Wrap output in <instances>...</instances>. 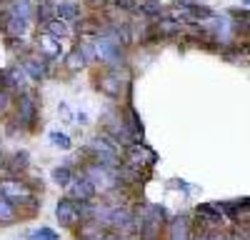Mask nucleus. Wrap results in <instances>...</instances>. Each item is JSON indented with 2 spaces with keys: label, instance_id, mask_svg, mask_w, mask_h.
Masks as SVG:
<instances>
[{
  "label": "nucleus",
  "instance_id": "obj_33",
  "mask_svg": "<svg viewBox=\"0 0 250 240\" xmlns=\"http://www.w3.org/2000/svg\"><path fill=\"white\" fill-rule=\"evenodd\" d=\"M100 240H123V233H118V230H105Z\"/></svg>",
  "mask_w": 250,
  "mask_h": 240
},
{
  "label": "nucleus",
  "instance_id": "obj_34",
  "mask_svg": "<svg viewBox=\"0 0 250 240\" xmlns=\"http://www.w3.org/2000/svg\"><path fill=\"white\" fill-rule=\"evenodd\" d=\"M240 43H243V45H245V48H248V53H250V35H248V38H245V40H240Z\"/></svg>",
  "mask_w": 250,
  "mask_h": 240
},
{
  "label": "nucleus",
  "instance_id": "obj_19",
  "mask_svg": "<svg viewBox=\"0 0 250 240\" xmlns=\"http://www.w3.org/2000/svg\"><path fill=\"white\" fill-rule=\"evenodd\" d=\"M18 218H20V213H18L15 203H10V200L0 193V225H13V223H18Z\"/></svg>",
  "mask_w": 250,
  "mask_h": 240
},
{
  "label": "nucleus",
  "instance_id": "obj_16",
  "mask_svg": "<svg viewBox=\"0 0 250 240\" xmlns=\"http://www.w3.org/2000/svg\"><path fill=\"white\" fill-rule=\"evenodd\" d=\"M35 48L40 50V55H43L45 60H58V58H60V53H62L60 38H55V35H50V33H45V30L38 35Z\"/></svg>",
  "mask_w": 250,
  "mask_h": 240
},
{
  "label": "nucleus",
  "instance_id": "obj_14",
  "mask_svg": "<svg viewBox=\"0 0 250 240\" xmlns=\"http://www.w3.org/2000/svg\"><path fill=\"white\" fill-rule=\"evenodd\" d=\"M20 63H23V70L28 73V78L33 80V83H40V80L48 78V65H50V60H45L43 55H40V58L25 55V58H20Z\"/></svg>",
  "mask_w": 250,
  "mask_h": 240
},
{
  "label": "nucleus",
  "instance_id": "obj_3",
  "mask_svg": "<svg viewBox=\"0 0 250 240\" xmlns=\"http://www.w3.org/2000/svg\"><path fill=\"white\" fill-rule=\"evenodd\" d=\"M103 133L110 140H115L120 148H128V145L140 140L135 135V130L130 128V123L125 120V115H120V110H105L103 113Z\"/></svg>",
  "mask_w": 250,
  "mask_h": 240
},
{
  "label": "nucleus",
  "instance_id": "obj_35",
  "mask_svg": "<svg viewBox=\"0 0 250 240\" xmlns=\"http://www.w3.org/2000/svg\"><path fill=\"white\" fill-rule=\"evenodd\" d=\"M243 5H245V8H250V0H243Z\"/></svg>",
  "mask_w": 250,
  "mask_h": 240
},
{
  "label": "nucleus",
  "instance_id": "obj_27",
  "mask_svg": "<svg viewBox=\"0 0 250 240\" xmlns=\"http://www.w3.org/2000/svg\"><path fill=\"white\" fill-rule=\"evenodd\" d=\"M65 65L70 68V70H80V68H85L88 65V60H85V55H83V50L75 45L68 55H65Z\"/></svg>",
  "mask_w": 250,
  "mask_h": 240
},
{
  "label": "nucleus",
  "instance_id": "obj_17",
  "mask_svg": "<svg viewBox=\"0 0 250 240\" xmlns=\"http://www.w3.org/2000/svg\"><path fill=\"white\" fill-rule=\"evenodd\" d=\"M58 18H62L65 23H80L83 8L78 3H70V0H62V3H58Z\"/></svg>",
  "mask_w": 250,
  "mask_h": 240
},
{
  "label": "nucleus",
  "instance_id": "obj_13",
  "mask_svg": "<svg viewBox=\"0 0 250 240\" xmlns=\"http://www.w3.org/2000/svg\"><path fill=\"white\" fill-rule=\"evenodd\" d=\"M98 195V190H95V185L90 183V180L85 178V175H75L73 178V183L68 185V198H73V200H78V203H88V200H93Z\"/></svg>",
  "mask_w": 250,
  "mask_h": 240
},
{
  "label": "nucleus",
  "instance_id": "obj_5",
  "mask_svg": "<svg viewBox=\"0 0 250 240\" xmlns=\"http://www.w3.org/2000/svg\"><path fill=\"white\" fill-rule=\"evenodd\" d=\"M95 45V55L105 68H125L128 65V55H125V45L118 40L108 38V35H95L93 40Z\"/></svg>",
  "mask_w": 250,
  "mask_h": 240
},
{
  "label": "nucleus",
  "instance_id": "obj_1",
  "mask_svg": "<svg viewBox=\"0 0 250 240\" xmlns=\"http://www.w3.org/2000/svg\"><path fill=\"white\" fill-rule=\"evenodd\" d=\"M95 90L108 95L110 100H120L130 95V75L128 65L125 68H105L103 73L95 75Z\"/></svg>",
  "mask_w": 250,
  "mask_h": 240
},
{
  "label": "nucleus",
  "instance_id": "obj_8",
  "mask_svg": "<svg viewBox=\"0 0 250 240\" xmlns=\"http://www.w3.org/2000/svg\"><path fill=\"white\" fill-rule=\"evenodd\" d=\"M18 120H20V128L23 130H33L35 123H38V95L33 90H25V93H20L18 95Z\"/></svg>",
  "mask_w": 250,
  "mask_h": 240
},
{
  "label": "nucleus",
  "instance_id": "obj_32",
  "mask_svg": "<svg viewBox=\"0 0 250 240\" xmlns=\"http://www.w3.org/2000/svg\"><path fill=\"white\" fill-rule=\"evenodd\" d=\"M110 3H113V8H118V10H138L140 0H110Z\"/></svg>",
  "mask_w": 250,
  "mask_h": 240
},
{
  "label": "nucleus",
  "instance_id": "obj_20",
  "mask_svg": "<svg viewBox=\"0 0 250 240\" xmlns=\"http://www.w3.org/2000/svg\"><path fill=\"white\" fill-rule=\"evenodd\" d=\"M78 173H75V168H73V163H65V165H58V168H53V173H50V178H53V183H58V185H70L73 183V178H75Z\"/></svg>",
  "mask_w": 250,
  "mask_h": 240
},
{
  "label": "nucleus",
  "instance_id": "obj_10",
  "mask_svg": "<svg viewBox=\"0 0 250 240\" xmlns=\"http://www.w3.org/2000/svg\"><path fill=\"white\" fill-rule=\"evenodd\" d=\"M55 218H58V223L65 225V228L80 225V223H83V215H80L78 200H73V198H60L58 205H55Z\"/></svg>",
  "mask_w": 250,
  "mask_h": 240
},
{
  "label": "nucleus",
  "instance_id": "obj_15",
  "mask_svg": "<svg viewBox=\"0 0 250 240\" xmlns=\"http://www.w3.org/2000/svg\"><path fill=\"white\" fill-rule=\"evenodd\" d=\"M153 28H155L158 40H173L185 30V23H180V20H175L173 15H168V18H158L153 23Z\"/></svg>",
  "mask_w": 250,
  "mask_h": 240
},
{
  "label": "nucleus",
  "instance_id": "obj_23",
  "mask_svg": "<svg viewBox=\"0 0 250 240\" xmlns=\"http://www.w3.org/2000/svg\"><path fill=\"white\" fill-rule=\"evenodd\" d=\"M28 160H30V155H28V150H18V153H13L10 155V165H8V170L13 173V175H20L23 170H28Z\"/></svg>",
  "mask_w": 250,
  "mask_h": 240
},
{
  "label": "nucleus",
  "instance_id": "obj_30",
  "mask_svg": "<svg viewBox=\"0 0 250 240\" xmlns=\"http://www.w3.org/2000/svg\"><path fill=\"white\" fill-rule=\"evenodd\" d=\"M8 50L15 53V55H20V58L30 55V48L25 45V40L23 38H13V35H8Z\"/></svg>",
  "mask_w": 250,
  "mask_h": 240
},
{
  "label": "nucleus",
  "instance_id": "obj_31",
  "mask_svg": "<svg viewBox=\"0 0 250 240\" xmlns=\"http://www.w3.org/2000/svg\"><path fill=\"white\" fill-rule=\"evenodd\" d=\"M50 143H53L55 148H60V150H70V148H73V143H70V135L60 133V130H53V133H50Z\"/></svg>",
  "mask_w": 250,
  "mask_h": 240
},
{
  "label": "nucleus",
  "instance_id": "obj_22",
  "mask_svg": "<svg viewBox=\"0 0 250 240\" xmlns=\"http://www.w3.org/2000/svg\"><path fill=\"white\" fill-rule=\"evenodd\" d=\"M5 10H8V13H13V15L25 18V20H30V18H33V3H30V0H8Z\"/></svg>",
  "mask_w": 250,
  "mask_h": 240
},
{
  "label": "nucleus",
  "instance_id": "obj_18",
  "mask_svg": "<svg viewBox=\"0 0 250 240\" xmlns=\"http://www.w3.org/2000/svg\"><path fill=\"white\" fill-rule=\"evenodd\" d=\"M103 233H105V228L100 223H95V220H83L78 228V240H100Z\"/></svg>",
  "mask_w": 250,
  "mask_h": 240
},
{
  "label": "nucleus",
  "instance_id": "obj_9",
  "mask_svg": "<svg viewBox=\"0 0 250 240\" xmlns=\"http://www.w3.org/2000/svg\"><path fill=\"white\" fill-rule=\"evenodd\" d=\"M0 193H3L10 203H15V208L23 205L25 200L33 198V188H30L20 175H10V178H5V180H0Z\"/></svg>",
  "mask_w": 250,
  "mask_h": 240
},
{
  "label": "nucleus",
  "instance_id": "obj_4",
  "mask_svg": "<svg viewBox=\"0 0 250 240\" xmlns=\"http://www.w3.org/2000/svg\"><path fill=\"white\" fill-rule=\"evenodd\" d=\"M83 155L95 160V163H103V165H110V168H118L123 163V153H120V145L115 140H110L108 135H98L93 138L90 143L83 148Z\"/></svg>",
  "mask_w": 250,
  "mask_h": 240
},
{
  "label": "nucleus",
  "instance_id": "obj_29",
  "mask_svg": "<svg viewBox=\"0 0 250 240\" xmlns=\"http://www.w3.org/2000/svg\"><path fill=\"white\" fill-rule=\"evenodd\" d=\"M15 105V93H10L5 85H0V115H8Z\"/></svg>",
  "mask_w": 250,
  "mask_h": 240
},
{
  "label": "nucleus",
  "instance_id": "obj_7",
  "mask_svg": "<svg viewBox=\"0 0 250 240\" xmlns=\"http://www.w3.org/2000/svg\"><path fill=\"white\" fill-rule=\"evenodd\" d=\"M225 213L220 208V203H200L195 205V233L203 230H220V225L225 223Z\"/></svg>",
  "mask_w": 250,
  "mask_h": 240
},
{
  "label": "nucleus",
  "instance_id": "obj_24",
  "mask_svg": "<svg viewBox=\"0 0 250 240\" xmlns=\"http://www.w3.org/2000/svg\"><path fill=\"white\" fill-rule=\"evenodd\" d=\"M38 20L40 23H48V20H53V18H58V3H50V0H40V5H38Z\"/></svg>",
  "mask_w": 250,
  "mask_h": 240
},
{
  "label": "nucleus",
  "instance_id": "obj_25",
  "mask_svg": "<svg viewBox=\"0 0 250 240\" xmlns=\"http://www.w3.org/2000/svg\"><path fill=\"white\" fill-rule=\"evenodd\" d=\"M138 13H143L145 18H153V20H158V18L165 13V8L158 3V0H143V3L138 5Z\"/></svg>",
  "mask_w": 250,
  "mask_h": 240
},
{
  "label": "nucleus",
  "instance_id": "obj_28",
  "mask_svg": "<svg viewBox=\"0 0 250 240\" xmlns=\"http://www.w3.org/2000/svg\"><path fill=\"white\" fill-rule=\"evenodd\" d=\"M125 120L130 123V128L135 130V135L143 140V135H145V128H143V120L138 118V113H135V108H133V105H128V108H125Z\"/></svg>",
  "mask_w": 250,
  "mask_h": 240
},
{
  "label": "nucleus",
  "instance_id": "obj_11",
  "mask_svg": "<svg viewBox=\"0 0 250 240\" xmlns=\"http://www.w3.org/2000/svg\"><path fill=\"white\" fill-rule=\"evenodd\" d=\"M28 73L23 70V65H10L8 70L0 73V85H5L10 93L20 95V93H25L28 90Z\"/></svg>",
  "mask_w": 250,
  "mask_h": 240
},
{
  "label": "nucleus",
  "instance_id": "obj_26",
  "mask_svg": "<svg viewBox=\"0 0 250 240\" xmlns=\"http://www.w3.org/2000/svg\"><path fill=\"white\" fill-rule=\"evenodd\" d=\"M58 238H60L58 230H53V228H48V225H40V228L25 233V240H58Z\"/></svg>",
  "mask_w": 250,
  "mask_h": 240
},
{
  "label": "nucleus",
  "instance_id": "obj_12",
  "mask_svg": "<svg viewBox=\"0 0 250 240\" xmlns=\"http://www.w3.org/2000/svg\"><path fill=\"white\" fill-rule=\"evenodd\" d=\"M195 220H190L188 215H178L168 223V240H195Z\"/></svg>",
  "mask_w": 250,
  "mask_h": 240
},
{
  "label": "nucleus",
  "instance_id": "obj_21",
  "mask_svg": "<svg viewBox=\"0 0 250 240\" xmlns=\"http://www.w3.org/2000/svg\"><path fill=\"white\" fill-rule=\"evenodd\" d=\"M43 30L62 40V38H68V35H70V23H65L62 18H53V20H48V23L43 25Z\"/></svg>",
  "mask_w": 250,
  "mask_h": 240
},
{
  "label": "nucleus",
  "instance_id": "obj_2",
  "mask_svg": "<svg viewBox=\"0 0 250 240\" xmlns=\"http://www.w3.org/2000/svg\"><path fill=\"white\" fill-rule=\"evenodd\" d=\"M80 173L95 185V190H98L100 195H113V193H118V190L123 188L120 175H118V168H110V165H103V163H95V160H90V163H85V165L80 168Z\"/></svg>",
  "mask_w": 250,
  "mask_h": 240
},
{
  "label": "nucleus",
  "instance_id": "obj_6",
  "mask_svg": "<svg viewBox=\"0 0 250 240\" xmlns=\"http://www.w3.org/2000/svg\"><path fill=\"white\" fill-rule=\"evenodd\" d=\"M123 163L125 165H130V168H138V170H143V173H148L155 163H158V155H155V150L153 148H148L145 143H133V145H128L123 150Z\"/></svg>",
  "mask_w": 250,
  "mask_h": 240
}]
</instances>
